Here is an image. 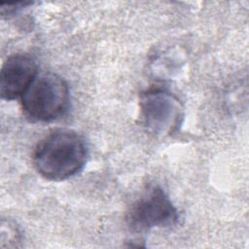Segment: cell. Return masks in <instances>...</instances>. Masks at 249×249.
I'll list each match as a JSON object with an SVG mask.
<instances>
[{
	"mask_svg": "<svg viewBox=\"0 0 249 249\" xmlns=\"http://www.w3.org/2000/svg\"><path fill=\"white\" fill-rule=\"evenodd\" d=\"M179 221V213L168 195L160 186L149 187L130 206L126 222L134 231L169 228Z\"/></svg>",
	"mask_w": 249,
	"mask_h": 249,
	"instance_id": "cell-4",
	"label": "cell"
},
{
	"mask_svg": "<svg viewBox=\"0 0 249 249\" xmlns=\"http://www.w3.org/2000/svg\"><path fill=\"white\" fill-rule=\"evenodd\" d=\"M38 74L36 59L28 53L11 54L4 61L0 71V95L7 101L22 95Z\"/></svg>",
	"mask_w": 249,
	"mask_h": 249,
	"instance_id": "cell-5",
	"label": "cell"
},
{
	"mask_svg": "<svg viewBox=\"0 0 249 249\" xmlns=\"http://www.w3.org/2000/svg\"><path fill=\"white\" fill-rule=\"evenodd\" d=\"M88 147L84 138L74 130L55 129L38 142L33 152L37 172L51 181L67 180L86 165Z\"/></svg>",
	"mask_w": 249,
	"mask_h": 249,
	"instance_id": "cell-1",
	"label": "cell"
},
{
	"mask_svg": "<svg viewBox=\"0 0 249 249\" xmlns=\"http://www.w3.org/2000/svg\"><path fill=\"white\" fill-rule=\"evenodd\" d=\"M33 2H17L14 4H1L0 15L2 18H10L18 14L23 8L31 6Z\"/></svg>",
	"mask_w": 249,
	"mask_h": 249,
	"instance_id": "cell-7",
	"label": "cell"
},
{
	"mask_svg": "<svg viewBox=\"0 0 249 249\" xmlns=\"http://www.w3.org/2000/svg\"><path fill=\"white\" fill-rule=\"evenodd\" d=\"M22 236L16 223L2 219L0 223V248H16L19 246Z\"/></svg>",
	"mask_w": 249,
	"mask_h": 249,
	"instance_id": "cell-6",
	"label": "cell"
},
{
	"mask_svg": "<svg viewBox=\"0 0 249 249\" xmlns=\"http://www.w3.org/2000/svg\"><path fill=\"white\" fill-rule=\"evenodd\" d=\"M140 117L145 128L157 137L177 132L184 121V106L172 92L151 89L139 96Z\"/></svg>",
	"mask_w": 249,
	"mask_h": 249,
	"instance_id": "cell-3",
	"label": "cell"
},
{
	"mask_svg": "<svg viewBox=\"0 0 249 249\" xmlns=\"http://www.w3.org/2000/svg\"><path fill=\"white\" fill-rule=\"evenodd\" d=\"M20 105L25 117L32 122L54 121L68 109V85L55 73H38L20 96Z\"/></svg>",
	"mask_w": 249,
	"mask_h": 249,
	"instance_id": "cell-2",
	"label": "cell"
}]
</instances>
